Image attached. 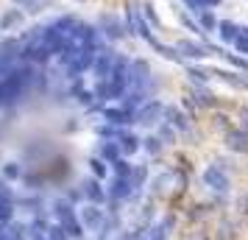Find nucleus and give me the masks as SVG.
I'll return each instance as SVG.
<instances>
[{
  "instance_id": "nucleus-1",
  "label": "nucleus",
  "mask_w": 248,
  "mask_h": 240,
  "mask_svg": "<svg viewBox=\"0 0 248 240\" xmlns=\"http://www.w3.org/2000/svg\"><path fill=\"white\" fill-rule=\"evenodd\" d=\"M31 81H36L34 67H17L12 76L0 79V106L14 103L25 90H28V84H31Z\"/></svg>"
},
{
  "instance_id": "nucleus-2",
  "label": "nucleus",
  "mask_w": 248,
  "mask_h": 240,
  "mask_svg": "<svg viewBox=\"0 0 248 240\" xmlns=\"http://www.w3.org/2000/svg\"><path fill=\"white\" fill-rule=\"evenodd\" d=\"M114 64H117V59H114L112 50H98V56H95V64H92V70H95V76L98 79H109L112 76Z\"/></svg>"
},
{
  "instance_id": "nucleus-3",
  "label": "nucleus",
  "mask_w": 248,
  "mask_h": 240,
  "mask_svg": "<svg viewBox=\"0 0 248 240\" xmlns=\"http://www.w3.org/2000/svg\"><path fill=\"white\" fill-rule=\"evenodd\" d=\"M81 224H84V229H90V232H95V229L103 226V212L98 209V204H90L81 209Z\"/></svg>"
},
{
  "instance_id": "nucleus-4",
  "label": "nucleus",
  "mask_w": 248,
  "mask_h": 240,
  "mask_svg": "<svg viewBox=\"0 0 248 240\" xmlns=\"http://www.w3.org/2000/svg\"><path fill=\"white\" fill-rule=\"evenodd\" d=\"M159 114H162V103H159V101H151V103H145V106H142V109L134 114V117H137V123L151 126V123H156Z\"/></svg>"
},
{
  "instance_id": "nucleus-5",
  "label": "nucleus",
  "mask_w": 248,
  "mask_h": 240,
  "mask_svg": "<svg viewBox=\"0 0 248 240\" xmlns=\"http://www.w3.org/2000/svg\"><path fill=\"white\" fill-rule=\"evenodd\" d=\"M203 182L209 184L212 190H226V187H229V179H226V173L220 171L217 165H212V168L203 171Z\"/></svg>"
},
{
  "instance_id": "nucleus-6",
  "label": "nucleus",
  "mask_w": 248,
  "mask_h": 240,
  "mask_svg": "<svg viewBox=\"0 0 248 240\" xmlns=\"http://www.w3.org/2000/svg\"><path fill=\"white\" fill-rule=\"evenodd\" d=\"M176 50H179V53H184V56H190V59H201V56H206V53H209V48L198 45V42H190V39H181L179 45H176Z\"/></svg>"
},
{
  "instance_id": "nucleus-7",
  "label": "nucleus",
  "mask_w": 248,
  "mask_h": 240,
  "mask_svg": "<svg viewBox=\"0 0 248 240\" xmlns=\"http://www.w3.org/2000/svg\"><path fill=\"white\" fill-rule=\"evenodd\" d=\"M226 145L232 151H240V154H248V134L240 128V131H229L226 134Z\"/></svg>"
},
{
  "instance_id": "nucleus-8",
  "label": "nucleus",
  "mask_w": 248,
  "mask_h": 240,
  "mask_svg": "<svg viewBox=\"0 0 248 240\" xmlns=\"http://www.w3.org/2000/svg\"><path fill=\"white\" fill-rule=\"evenodd\" d=\"M103 117H106L112 126H125V123L134 120V114L128 112V109H103Z\"/></svg>"
},
{
  "instance_id": "nucleus-9",
  "label": "nucleus",
  "mask_w": 248,
  "mask_h": 240,
  "mask_svg": "<svg viewBox=\"0 0 248 240\" xmlns=\"http://www.w3.org/2000/svg\"><path fill=\"white\" fill-rule=\"evenodd\" d=\"M84 195L90 198L92 204H101V201H106V193L101 190V184L95 182V179H87V182H84Z\"/></svg>"
},
{
  "instance_id": "nucleus-10",
  "label": "nucleus",
  "mask_w": 248,
  "mask_h": 240,
  "mask_svg": "<svg viewBox=\"0 0 248 240\" xmlns=\"http://www.w3.org/2000/svg\"><path fill=\"white\" fill-rule=\"evenodd\" d=\"M131 190H134V187H131V179H120V176H117V179L112 182L109 195H112V198H128V195H131Z\"/></svg>"
},
{
  "instance_id": "nucleus-11",
  "label": "nucleus",
  "mask_w": 248,
  "mask_h": 240,
  "mask_svg": "<svg viewBox=\"0 0 248 240\" xmlns=\"http://www.w3.org/2000/svg\"><path fill=\"white\" fill-rule=\"evenodd\" d=\"M53 215L59 218V224H67V221L76 218V212H73V207L67 201H53Z\"/></svg>"
},
{
  "instance_id": "nucleus-12",
  "label": "nucleus",
  "mask_w": 248,
  "mask_h": 240,
  "mask_svg": "<svg viewBox=\"0 0 248 240\" xmlns=\"http://www.w3.org/2000/svg\"><path fill=\"white\" fill-rule=\"evenodd\" d=\"M23 23V12H17V9H12L9 14H3V20H0V28L3 31H9V28H14V25Z\"/></svg>"
},
{
  "instance_id": "nucleus-13",
  "label": "nucleus",
  "mask_w": 248,
  "mask_h": 240,
  "mask_svg": "<svg viewBox=\"0 0 248 240\" xmlns=\"http://www.w3.org/2000/svg\"><path fill=\"white\" fill-rule=\"evenodd\" d=\"M137 148H140V140H137L134 134H123V137H120V151H123V154H134Z\"/></svg>"
},
{
  "instance_id": "nucleus-14",
  "label": "nucleus",
  "mask_w": 248,
  "mask_h": 240,
  "mask_svg": "<svg viewBox=\"0 0 248 240\" xmlns=\"http://www.w3.org/2000/svg\"><path fill=\"white\" fill-rule=\"evenodd\" d=\"M220 36H223V42H234L240 36V28L234 23H220Z\"/></svg>"
},
{
  "instance_id": "nucleus-15",
  "label": "nucleus",
  "mask_w": 248,
  "mask_h": 240,
  "mask_svg": "<svg viewBox=\"0 0 248 240\" xmlns=\"http://www.w3.org/2000/svg\"><path fill=\"white\" fill-rule=\"evenodd\" d=\"M120 154H123V151H120V145H114V143H106V145L101 148V157L103 160H109V162H117L120 160Z\"/></svg>"
},
{
  "instance_id": "nucleus-16",
  "label": "nucleus",
  "mask_w": 248,
  "mask_h": 240,
  "mask_svg": "<svg viewBox=\"0 0 248 240\" xmlns=\"http://www.w3.org/2000/svg\"><path fill=\"white\" fill-rule=\"evenodd\" d=\"M173 226V221H162V224H159V226H154L151 229V240H168V229Z\"/></svg>"
},
{
  "instance_id": "nucleus-17",
  "label": "nucleus",
  "mask_w": 248,
  "mask_h": 240,
  "mask_svg": "<svg viewBox=\"0 0 248 240\" xmlns=\"http://www.w3.org/2000/svg\"><path fill=\"white\" fill-rule=\"evenodd\" d=\"M103 28H109L106 34L114 36V39H117V36H123V28H120V23H117L114 17H103Z\"/></svg>"
},
{
  "instance_id": "nucleus-18",
  "label": "nucleus",
  "mask_w": 248,
  "mask_h": 240,
  "mask_svg": "<svg viewBox=\"0 0 248 240\" xmlns=\"http://www.w3.org/2000/svg\"><path fill=\"white\" fill-rule=\"evenodd\" d=\"M114 165V173H117V176H120V179H131V165H128V162L125 160H117V162H112Z\"/></svg>"
},
{
  "instance_id": "nucleus-19",
  "label": "nucleus",
  "mask_w": 248,
  "mask_h": 240,
  "mask_svg": "<svg viewBox=\"0 0 248 240\" xmlns=\"http://www.w3.org/2000/svg\"><path fill=\"white\" fill-rule=\"evenodd\" d=\"M3 176H6V179H20V176H23V168H20L17 162H6V168H3Z\"/></svg>"
},
{
  "instance_id": "nucleus-20",
  "label": "nucleus",
  "mask_w": 248,
  "mask_h": 240,
  "mask_svg": "<svg viewBox=\"0 0 248 240\" xmlns=\"http://www.w3.org/2000/svg\"><path fill=\"white\" fill-rule=\"evenodd\" d=\"M165 112H168V117H170V123H173V126L187 128V123H184V114H181L179 109H165Z\"/></svg>"
},
{
  "instance_id": "nucleus-21",
  "label": "nucleus",
  "mask_w": 248,
  "mask_h": 240,
  "mask_svg": "<svg viewBox=\"0 0 248 240\" xmlns=\"http://www.w3.org/2000/svg\"><path fill=\"white\" fill-rule=\"evenodd\" d=\"M47 240H67L64 226H62V224H59V226H47Z\"/></svg>"
},
{
  "instance_id": "nucleus-22",
  "label": "nucleus",
  "mask_w": 248,
  "mask_h": 240,
  "mask_svg": "<svg viewBox=\"0 0 248 240\" xmlns=\"http://www.w3.org/2000/svg\"><path fill=\"white\" fill-rule=\"evenodd\" d=\"M14 209H12V201H6V204H0V224H6L9 226V221H12Z\"/></svg>"
},
{
  "instance_id": "nucleus-23",
  "label": "nucleus",
  "mask_w": 248,
  "mask_h": 240,
  "mask_svg": "<svg viewBox=\"0 0 248 240\" xmlns=\"http://www.w3.org/2000/svg\"><path fill=\"white\" fill-rule=\"evenodd\" d=\"M142 182H145V168H137L134 173H131V187H142Z\"/></svg>"
},
{
  "instance_id": "nucleus-24",
  "label": "nucleus",
  "mask_w": 248,
  "mask_h": 240,
  "mask_svg": "<svg viewBox=\"0 0 248 240\" xmlns=\"http://www.w3.org/2000/svg\"><path fill=\"white\" fill-rule=\"evenodd\" d=\"M198 20H201V25L206 28V31H212L215 28V17L209 12H198Z\"/></svg>"
},
{
  "instance_id": "nucleus-25",
  "label": "nucleus",
  "mask_w": 248,
  "mask_h": 240,
  "mask_svg": "<svg viewBox=\"0 0 248 240\" xmlns=\"http://www.w3.org/2000/svg\"><path fill=\"white\" fill-rule=\"evenodd\" d=\"M90 165H92V173H95L98 179L106 176V165H103V160H90Z\"/></svg>"
},
{
  "instance_id": "nucleus-26",
  "label": "nucleus",
  "mask_w": 248,
  "mask_h": 240,
  "mask_svg": "<svg viewBox=\"0 0 248 240\" xmlns=\"http://www.w3.org/2000/svg\"><path fill=\"white\" fill-rule=\"evenodd\" d=\"M234 45H237V50H240V53H248V34H240L234 39Z\"/></svg>"
},
{
  "instance_id": "nucleus-27",
  "label": "nucleus",
  "mask_w": 248,
  "mask_h": 240,
  "mask_svg": "<svg viewBox=\"0 0 248 240\" xmlns=\"http://www.w3.org/2000/svg\"><path fill=\"white\" fill-rule=\"evenodd\" d=\"M6 201H12V190L6 187V182H0V204H6Z\"/></svg>"
},
{
  "instance_id": "nucleus-28",
  "label": "nucleus",
  "mask_w": 248,
  "mask_h": 240,
  "mask_svg": "<svg viewBox=\"0 0 248 240\" xmlns=\"http://www.w3.org/2000/svg\"><path fill=\"white\" fill-rule=\"evenodd\" d=\"M145 143H148L145 148H148V151H151V154H156V151H159V140H156V137H148V140H145Z\"/></svg>"
},
{
  "instance_id": "nucleus-29",
  "label": "nucleus",
  "mask_w": 248,
  "mask_h": 240,
  "mask_svg": "<svg viewBox=\"0 0 248 240\" xmlns=\"http://www.w3.org/2000/svg\"><path fill=\"white\" fill-rule=\"evenodd\" d=\"M232 238H234L232 226H220V240H232Z\"/></svg>"
},
{
  "instance_id": "nucleus-30",
  "label": "nucleus",
  "mask_w": 248,
  "mask_h": 240,
  "mask_svg": "<svg viewBox=\"0 0 248 240\" xmlns=\"http://www.w3.org/2000/svg\"><path fill=\"white\" fill-rule=\"evenodd\" d=\"M117 240H140V232H123Z\"/></svg>"
},
{
  "instance_id": "nucleus-31",
  "label": "nucleus",
  "mask_w": 248,
  "mask_h": 240,
  "mask_svg": "<svg viewBox=\"0 0 248 240\" xmlns=\"http://www.w3.org/2000/svg\"><path fill=\"white\" fill-rule=\"evenodd\" d=\"M0 240H12V235H9V226H6V224H0Z\"/></svg>"
},
{
  "instance_id": "nucleus-32",
  "label": "nucleus",
  "mask_w": 248,
  "mask_h": 240,
  "mask_svg": "<svg viewBox=\"0 0 248 240\" xmlns=\"http://www.w3.org/2000/svg\"><path fill=\"white\" fill-rule=\"evenodd\" d=\"M240 128L248 134V112H243V123H240Z\"/></svg>"
},
{
  "instance_id": "nucleus-33",
  "label": "nucleus",
  "mask_w": 248,
  "mask_h": 240,
  "mask_svg": "<svg viewBox=\"0 0 248 240\" xmlns=\"http://www.w3.org/2000/svg\"><path fill=\"white\" fill-rule=\"evenodd\" d=\"M220 0H198V6H217Z\"/></svg>"
},
{
  "instance_id": "nucleus-34",
  "label": "nucleus",
  "mask_w": 248,
  "mask_h": 240,
  "mask_svg": "<svg viewBox=\"0 0 248 240\" xmlns=\"http://www.w3.org/2000/svg\"><path fill=\"white\" fill-rule=\"evenodd\" d=\"M187 3H190V9H192V12H195V14L201 12V6H198V0H187Z\"/></svg>"
},
{
  "instance_id": "nucleus-35",
  "label": "nucleus",
  "mask_w": 248,
  "mask_h": 240,
  "mask_svg": "<svg viewBox=\"0 0 248 240\" xmlns=\"http://www.w3.org/2000/svg\"><path fill=\"white\" fill-rule=\"evenodd\" d=\"M14 3H23V0H14Z\"/></svg>"
}]
</instances>
